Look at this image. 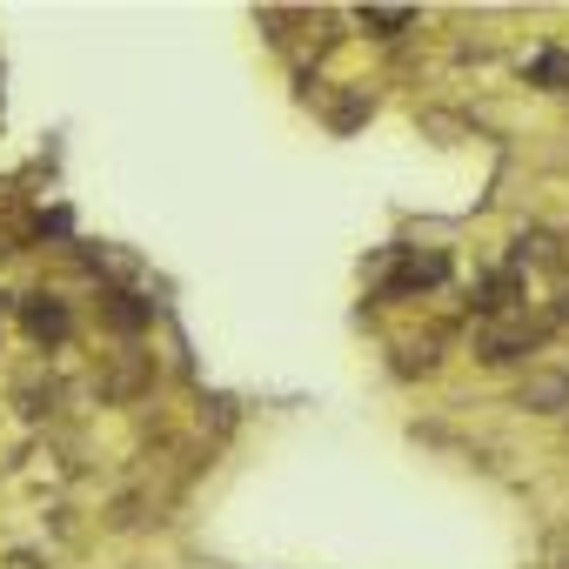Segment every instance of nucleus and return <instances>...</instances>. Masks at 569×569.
Here are the masks:
<instances>
[{"instance_id":"obj_1","label":"nucleus","mask_w":569,"mask_h":569,"mask_svg":"<svg viewBox=\"0 0 569 569\" xmlns=\"http://www.w3.org/2000/svg\"><path fill=\"white\" fill-rule=\"evenodd\" d=\"M542 342H549V322L529 316V309H516V316H489V322H476V336H469V349H476L482 369H516V362H529Z\"/></svg>"},{"instance_id":"obj_2","label":"nucleus","mask_w":569,"mask_h":569,"mask_svg":"<svg viewBox=\"0 0 569 569\" xmlns=\"http://www.w3.org/2000/svg\"><path fill=\"white\" fill-rule=\"evenodd\" d=\"M382 261H389V274L376 281V302H409V296H429V289H442V281L456 274L449 248H382Z\"/></svg>"},{"instance_id":"obj_3","label":"nucleus","mask_w":569,"mask_h":569,"mask_svg":"<svg viewBox=\"0 0 569 569\" xmlns=\"http://www.w3.org/2000/svg\"><path fill=\"white\" fill-rule=\"evenodd\" d=\"M94 389H101V402H134L141 389H154V356L141 342H121L114 356H101Z\"/></svg>"},{"instance_id":"obj_4","label":"nucleus","mask_w":569,"mask_h":569,"mask_svg":"<svg viewBox=\"0 0 569 569\" xmlns=\"http://www.w3.org/2000/svg\"><path fill=\"white\" fill-rule=\"evenodd\" d=\"M14 316H21V329H28L34 342H48V349H61V342L74 336V309H68L61 296H48V289L21 296V302H14Z\"/></svg>"},{"instance_id":"obj_5","label":"nucleus","mask_w":569,"mask_h":569,"mask_svg":"<svg viewBox=\"0 0 569 569\" xmlns=\"http://www.w3.org/2000/svg\"><path fill=\"white\" fill-rule=\"evenodd\" d=\"M469 309L489 322V316H516L522 309V274L516 268H489V274H476L469 281Z\"/></svg>"},{"instance_id":"obj_6","label":"nucleus","mask_w":569,"mask_h":569,"mask_svg":"<svg viewBox=\"0 0 569 569\" xmlns=\"http://www.w3.org/2000/svg\"><path fill=\"white\" fill-rule=\"evenodd\" d=\"M101 322H108L114 336H128V342H134V336L154 322V302H141L134 289H108V296H101Z\"/></svg>"},{"instance_id":"obj_7","label":"nucleus","mask_w":569,"mask_h":569,"mask_svg":"<svg viewBox=\"0 0 569 569\" xmlns=\"http://www.w3.org/2000/svg\"><path fill=\"white\" fill-rule=\"evenodd\" d=\"M516 402L536 409V416H562V409H569V376H562V369H536V376H522Z\"/></svg>"},{"instance_id":"obj_8","label":"nucleus","mask_w":569,"mask_h":569,"mask_svg":"<svg viewBox=\"0 0 569 569\" xmlns=\"http://www.w3.org/2000/svg\"><path fill=\"white\" fill-rule=\"evenodd\" d=\"M562 261H569V248H562L549 228H529V234L516 241V254H509V268H516V274H522V268H562Z\"/></svg>"},{"instance_id":"obj_9","label":"nucleus","mask_w":569,"mask_h":569,"mask_svg":"<svg viewBox=\"0 0 569 569\" xmlns=\"http://www.w3.org/2000/svg\"><path fill=\"white\" fill-rule=\"evenodd\" d=\"M14 409H21L28 422L54 416V409H61V382H54V376H41V369H34V376H21V382H14Z\"/></svg>"},{"instance_id":"obj_10","label":"nucleus","mask_w":569,"mask_h":569,"mask_svg":"<svg viewBox=\"0 0 569 569\" xmlns=\"http://www.w3.org/2000/svg\"><path fill=\"white\" fill-rule=\"evenodd\" d=\"M529 81L549 88V94H569V48H542V54L529 61Z\"/></svg>"},{"instance_id":"obj_11","label":"nucleus","mask_w":569,"mask_h":569,"mask_svg":"<svg viewBox=\"0 0 569 569\" xmlns=\"http://www.w3.org/2000/svg\"><path fill=\"white\" fill-rule=\"evenodd\" d=\"M356 21H362V28H369L376 41H396L402 28H416V14H409V8H362Z\"/></svg>"},{"instance_id":"obj_12","label":"nucleus","mask_w":569,"mask_h":569,"mask_svg":"<svg viewBox=\"0 0 569 569\" xmlns=\"http://www.w3.org/2000/svg\"><path fill=\"white\" fill-rule=\"evenodd\" d=\"M542 322H549V329H556V322H569V289H562V296H556V309H549V316H542Z\"/></svg>"}]
</instances>
